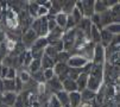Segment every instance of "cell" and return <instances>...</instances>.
Here are the masks:
<instances>
[{"mask_svg": "<svg viewBox=\"0 0 120 107\" xmlns=\"http://www.w3.org/2000/svg\"><path fill=\"white\" fill-rule=\"evenodd\" d=\"M30 29L35 31L38 37H46L48 33H49L46 17H42V18H36V19H33Z\"/></svg>", "mask_w": 120, "mask_h": 107, "instance_id": "6da1fadb", "label": "cell"}, {"mask_svg": "<svg viewBox=\"0 0 120 107\" xmlns=\"http://www.w3.org/2000/svg\"><path fill=\"white\" fill-rule=\"evenodd\" d=\"M75 7L82 13L83 18H90L94 14V1H93V0L76 1Z\"/></svg>", "mask_w": 120, "mask_h": 107, "instance_id": "7a4b0ae2", "label": "cell"}, {"mask_svg": "<svg viewBox=\"0 0 120 107\" xmlns=\"http://www.w3.org/2000/svg\"><path fill=\"white\" fill-rule=\"evenodd\" d=\"M95 45H96V44H94V43H92V42H87L83 46H81V48L77 50V55L82 56L83 58H86L88 62H92Z\"/></svg>", "mask_w": 120, "mask_h": 107, "instance_id": "3957f363", "label": "cell"}, {"mask_svg": "<svg viewBox=\"0 0 120 107\" xmlns=\"http://www.w3.org/2000/svg\"><path fill=\"white\" fill-rule=\"evenodd\" d=\"M37 38H38L37 33H36L35 31H33V30L29 29V30H26L25 32H23L20 42L24 44V46L26 48V50H29V49L33 45V43L36 42V39H37Z\"/></svg>", "mask_w": 120, "mask_h": 107, "instance_id": "277c9868", "label": "cell"}, {"mask_svg": "<svg viewBox=\"0 0 120 107\" xmlns=\"http://www.w3.org/2000/svg\"><path fill=\"white\" fill-rule=\"evenodd\" d=\"M92 63L93 64H104L105 63V48L101 44H96L94 48Z\"/></svg>", "mask_w": 120, "mask_h": 107, "instance_id": "5b68a950", "label": "cell"}, {"mask_svg": "<svg viewBox=\"0 0 120 107\" xmlns=\"http://www.w3.org/2000/svg\"><path fill=\"white\" fill-rule=\"evenodd\" d=\"M45 86H46V89L49 91L50 94H56L57 92L63 91L62 82L60 81V79H58L57 76H54L51 80L46 81V82H45Z\"/></svg>", "mask_w": 120, "mask_h": 107, "instance_id": "8992f818", "label": "cell"}, {"mask_svg": "<svg viewBox=\"0 0 120 107\" xmlns=\"http://www.w3.org/2000/svg\"><path fill=\"white\" fill-rule=\"evenodd\" d=\"M87 62L88 61L86 58H83L82 56L75 55V56H70V58L68 60V62H67V65L69 68H79V69H81Z\"/></svg>", "mask_w": 120, "mask_h": 107, "instance_id": "52a82bcc", "label": "cell"}, {"mask_svg": "<svg viewBox=\"0 0 120 107\" xmlns=\"http://www.w3.org/2000/svg\"><path fill=\"white\" fill-rule=\"evenodd\" d=\"M113 37H114V36L112 33H109L106 29L100 30V44L104 46V48H107L111 44Z\"/></svg>", "mask_w": 120, "mask_h": 107, "instance_id": "ba28073f", "label": "cell"}, {"mask_svg": "<svg viewBox=\"0 0 120 107\" xmlns=\"http://www.w3.org/2000/svg\"><path fill=\"white\" fill-rule=\"evenodd\" d=\"M80 95H81V102L82 103H89L90 101H94L96 93L90 91L88 88H84L83 91L80 92Z\"/></svg>", "mask_w": 120, "mask_h": 107, "instance_id": "9c48e42d", "label": "cell"}, {"mask_svg": "<svg viewBox=\"0 0 120 107\" xmlns=\"http://www.w3.org/2000/svg\"><path fill=\"white\" fill-rule=\"evenodd\" d=\"M63 32H64V30L57 26L56 29H54L52 31H50V32L48 33V36H46L48 42L51 43V42H55V41H60V39H62Z\"/></svg>", "mask_w": 120, "mask_h": 107, "instance_id": "30bf717a", "label": "cell"}, {"mask_svg": "<svg viewBox=\"0 0 120 107\" xmlns=\"http://www.w3.org/2000/svg\"><path fill=\"white\" fill-rule=\"evenodd\" d=\"M17 93H3L1 95V103L7 106V107H13L15 99H17Z\"/></svg>", "mask_w": 120, "mask_h": 107, "instance_id": "8fae6325", "label": "cell"}, {"mask_svg": "<svg viewBox=\"0 0 120 107\" xmlns=\"http://www.w3.org/2000/svg\"><path fill=\"white\" fill-rule=\"evenodd\" d=\"M102 83H104V82H102L101 80H99V79H96V77L89 75V76H88V81H87V88L96 93L99 89H100V87L102 86Z\"/></svg>", "mask_w": 120, "mask_h": 107, "instance_id": "7c38bea8", "label": "cell"}, {"mask_svg": "<svg viewBox=\"0 0 120 107\" xmlns=\"http://www.w3.org/2000/svg\"><path fill=\"white\" fill-rule=\"evenodd\" d=\"M62 88L63 91L67 92V93H73V92H77V86H76V82L71 79H65L63 82H62Z\"/></svg>", "mask_w": 120, "mask_h": 107, "instance_id": "4fadbf2b", "label": "cell"}, {"mask_svg": "<svg viewBox=\"0 0 120 107\" xmlns=\"http://www.w3.org/2000/svg\"><path fill=\"white\" fill-rule=\"evenodd\" d=\"M99 15H100V24H101L102 29H105L106 26H108L109 24L113 23V19H112V15H111L109 10H107V11H105V12L100 13Z\"/></svg>", "mask_w": 120, "mask_h": 107, "instance_id": "5bb4252c", "label": "cell"}, {"mask_svg": "<svg viewBox=\"0 0 120 107\" xmlns=\"http://www.w3.org/2000/svg\"><path fill=\"white\" fill-rule=\"evenodd\" d=\"M89 75L102 81V79H104V64H93V68L90 70ZM102 82H104V81H102Z\"/></svg>", "mask_w": 120, "mask_h": 107, "instance_id": "9a60e30c", "label": "cell"}, {"mask_svg": "<svg viewBox=\"0 0 120 107\" xmlns=\"http://www.w3.org/2000/svg\"><path fill=\"white\" fill-rule=\"evenodd\" d=\"M3 93H15L14 80H10V79L3 80Z\"/></svg>", "mask_w": 120, "mask_h": 107, "instance_id": "2e32d148", "label": "cell"}, {"mask_svg": "<svg viewBox=\"0 0 120 107\" xmlns=\"http://www.w3.org/2000/svg\"><path fill=\"white\" fill-rule=\"evenodd\" d=\"M52 69H54L55 76H60V75H62V74H68L69 67L67 65V63H60V62H56Z\"/></svg>", "mask_w": 120, "mask_h": 107, "instance_id": "e0dca14e", "label": "cell"}, {"mask_svg": "<svg viewBox=\"0 0 120 107\" xmlns=\"http://www.w3.org/2000/svg\"><path fill=\"white\" fill-rule=\"evenodd\" d=\"M87 81H88V75L86 74H80L79 77L76 79V86H77V92H81L83 91L84 88H87Z\"/></svg>", "mask_w": 120, "mask_h": 107, "instance_id": "ac0fdd59", "label": "cell"}, {"mask_svg": "<svg viewBox=\"0 0 120 107\" xmlns=\"http://www.w3.org/2000/svg\"><path fill=\"white\" fill-rule=\"evenodd\" d=\"M75 5H76V1H73V0H67V1H63V5H62V13L69 15L71 14V12L74 11L75 8Z\"/></svg>", "mask_w": 120, "mask_h": 107, "instance_id": "d6986e66", "label": "cell"}, {"mask_svg": "<svg viewBox=\"0 0 120 107\" xmlns=\"http://www.w3.org/2000/svg\"><path fill=\"white\" fill-rule=\"evenodd\" d=\"M38 8H39V6L37 5V3H36V1H29V3H27L26 11H27L29 15L32 18V19H36V18H37Z\"/></svg>", "mask_w": 120, "mask_h": 107, "instance_id": "ffe728a7", "label": "cell"}, {"mask_svg": "<svg viewBox=\"0 0 120 107\" xmlns=\"http://www.w3.org/2000/svg\"><path fill=\"white\" fill-rule=\"evenodd\" d=\"M69 103L71 107H80L81 106V95L80 92H73L69 93Z\"/></svg>", "mask_w": 120, "mask_h": 107, "instance_id": "44dd1931", "label": "cell"}, {"mask_svg": "<svg viewBox=\"0 0 120 107\" xmlns=\"http://www.w3.org/2000/svg\"><path fill=\"white\" fill-rule=\"evenodd\" d=\"M56 61L54 58H51L46 55H43V57L41 58V65H42V69H51V68H54Z\"/></svg>", "mask_w": 120, "mask_h": 107, "instance_id": "7402d4cb", "label": "cell"}, {"mask_svg": "<svg viewBox=\"0 0 120 107\" xmlns=\"http://www.w3.org/2000/svg\"><path fill=\"white\" fill-rule=\"evenodd\" d=\"M89 42L94 44H100V30L92 25L90 32H89Z\"/></svg>", "mask_w": 120, "mask_h": 107, "instance_id": "603a6c76", "label": "cell"}, {"mask_svg": "<svg viewBox=\"0 0 120 107\" xmlns=\"http://www.w3.org/2000/svg\"><path fill=\"white\" fill-rule=\"evenodd\" d=\"M55 96L57 98L58 102L61 103V106H64L67 103H69V93H67L64 91H60L55 94Z\"/></svg>", "mask_w": 120, "mask_h": 107, "instance_id": "cb8c5ba5", "label": "cell"}, {"mask_svg": "<svg viewBox=\"0 0 120 107\" xmlns=\"http://www.w3.org/2000/svg\"><path fill=\"white\" fill-rule=\"evenodd\" d=\"M49 45V42H48V39H46V37H38L37 39H36V42L33 43V45L31 46V48H35V49H41V50H44L46 46ZM30 48V49H31ZM29 49V50H30Z\"/></svg>", "mask_w": 120, "mask_h": 107, "instance_id": "d4e9b609", "label": "cell"}, {"mask_svg": "<svg viewBox=\"0 0 120 107\" xmlns=\"http://www.w3.org/2000/svg\"><path fill=\"white\" fill-rule=\"evenodd\" d=\"M107 10L108 8L105 4V0H96V1H94V13L100 14V13L105 12Z\"/></svg>", "mask_w": 120, "mask_h": 107, "instance_id": "484cf974", "label": "cell"}, {"mask_svg": "<svg viewBox=\"0 0 120 107\" xmlns=\"http://www.w3.org/2000/svg\"><path fill=\"white\" fill-rule=\"evenodd\" d=\"M67 14H64V13H58V14H56L55 15V22H56V25L58 26V27H61V29H65V24H67Z\"/></svg>", "mask_w": 120, "mask_h": 107, "instance_id": "4316f807", "label": "cell"}, {"mask_svg": "<svg viewBox=\"0 0 120 107\" xmlns=\"http://www.w3.org/2000/svg\"><path fill=\"white\" fill-rule=\"evenodd\" d=\"M109 12L112 15L113 23H119V20H120V4H116L112 8H109Z\"/></svg>", "mask_w": 120, "mask_h": 107, "instance_id": "83f0119b", "label": "cell"}, {"mask_svg": "<svg viewBox=\"0 0 120 107\" xmlns=\"http://www.w3.org/2000/svg\"><path fill=\"white\" fill-rule=\"evenodd\" d=\"M42 69V65H41V60H32V62L30 63V65L27 67V70L29 73L32 74V73H36V71L41 70Z\"/></svg>", "mask_w": 120, "mask_h": 107, "instance_id": "f1b7e54d", "label": "cell"}, {"mask_svg": "<svg viewBox=\"0 0 120 107\" xmlns=\"http://www.w3.org/2000/svg\"><path fill=\"white\" fill-rule=\"evenodd\" d=\"M31 79L37 82V83H45V80H44V75H43V69L36 71V73H32L31 74Z\"/></svg>", "mask_w": 120, "mask_h": 107, "instance_id": "f546056e", "label": "cell"}, {"mask_svg": "<svg viewBox=\"0 0 120 107\" xmlns=\"http://www.w3.org/2000/svg\"><path fill=\"white\" fill-rule=\"evenodd\" d=\"M70 58V55H69V52L68 51H61L57 54V56H56V62H60V63H67L68 60Z\"/></svg>", "mask_w": 120, "mask_h": 107, "instance_id": "4dcf8cb0", "label": "cell"}, {"mask_svg": "<svg viewBox=\"0 0 120 107\" xmlns=\"http://www.w3.org/2000/svg\"><path fill=\"white\" fill-rule=\"evenodd\" d=\"M57 54H58V51H57L54 46H51V45H48V46L44 49V55H46V56H49V57H51V58H54V60H56Z\"/></svg>", "mask_w": 120, "mask_h": 107, "instance_id": "1f68e13d", "label": "cell"}, {"mask_svg": "<svg viewBox=\"0 0 120 107\" xmlns=\"http://www.w3.org/2000/svg\"><path fill=\"white\" fill-rule=\"evenodd\" d=\"M105 29H106L109 33H112L113 36H116V34H119L120 25H119V23H112V24H109L108 26H106Z\"/></svg>", "mask_w": 120, "mask_h": 107, "instance_id": "d6a6232c", "label": "cell"}, {"mask_svg": "<svg viewBox=\"0 0 120 107\" xmlns=\"http://www.w3.org/2000/svg\"><path fill=\"white\" fill-rule=\"evenodd\" d=\"M80 74H81V69L79 68H69V70H68V77L74 81H76Z\"/></svg>", "mask_w": 120, "mask_h": 107, "instance_id": "836d02e7", "label": "cell"}, {"mask_svg": "<svg viewBox=\"0 0 120 107\" xmlns=\"http://www.w3.org/2000/svg\"><path fill=\"white\" fill-rule=\"evenodd\" d=\"M30 52H31V56L33 60H41L44 55V50H41V49H35V48H31L30 49Z\"/></svg>", "mask_w": 120, "mask_h": 107, "instance_id": "e575fe53", "label": "cell"}, {"mask_svg": "<svg viewBox=\"0 0 120 107\" xmlns=\"http://www.w3.org/2000/svg\"><path fill=\"white\" fill-rule=\"evenodd\" d=\"M69 15H71L73 17V19H74V22H75V24H76V26L79 25V23L83 19V15H82V13L75 7L74 8V11L71 12V14H69Z\"/></svg>", "mask_w": 120, "mask_h": 107, "instance_id": "d590c367", "label": "cell"}, {"mask_svg": "<svg viewBox=\"0 0 120 107\" xmlns=\"http://www.w3.org/2000/svg\"><path fill=\"white\" fill-rule=\"evenodd\" d=\"M32 56H31V52H30V50H26L25 52H24V55H23V67H25V68H27L29 65H30V63L32 62Z\"/></svg>", "mask_w": 120, "mask_h": 107, "instance_id": "8d00e7d4", "label": "cell"}, {"mask_svg": "<svg viewBox=\"0 0 120 107\" xmlns=\"http://www.w3.org/2000/svg\"><path fill=\"white\" fill-rule=\"evenodd\" d=\"M48 107H62L61 103L58 102L57 98L55 96V94H51L49 100H48Z\"/></svg>", "mask_w": 120, "mask_h": 107, "instance_id": "74e56055", "label": "cell"}, {"mask_svg": "<svg viewBox=\"0 0 120 107\" xmlns=\"http://www.w3.org/2000/svg\"><path fill=\"white\" fill-rule=\"evenodd\" d=\"M8 49H7V45H6V42H3V43H0V62L3 61V58L8 55Z\"/></svg>", "mask_w": 120, "mask_h": 107, "instance_id": "f35d334b", "label": "cell"}, {"mask_svg": "<svg viewBox=\"0 0 120 107\" xmlns=\"http://www.w3.org/2000/svg\"><path fill=\"white\" fill-rule=\"evenodd\" d=\"M75 27H76V24H75V22H74V19H73V17H71V15H68V17H67V24H65L64 31L71 30V29H75Z\"/></svg>", "mask_w": 120, "mask_h": 107, "instance_id": "ab89813d", "label": "cell"}, {"mask_svg": "<svg viewBox=\"0 0 120 107\" xmlns=\"http://www.w3.org/2000/svg\"><path fill=\"white\" fill-rule=\"evenodd\" d=\"M43 75H44V80H45V82L49 81V80H51V79L55 76L54 69H52V68H51V69H44V70H43Z\"/></svg>", "mask_w": 120, "mask_h": 107, "instance_id": "60d3db41", "label": "cell"}, {"mask_svg": "<svg viewBox=\"0 0 120 107\" xmlns=\"http://www.w3.org/2000/svg\"><path fill=\"white\" fill-rule=\"evenodd\" d=\"M14 82H15V93L17 94H20L22 92H23V86H24V83H23V81L17 76L15 79H14Z\"/></svg>", "mask_w": 120, "mask_h": 107, "instance_id": "b9f144b4", "label": "cell"}, {"mask_svg": "<svg viewBox=\"0 0 120 107\" xmlns=\"http://www.w3.org/2000/svg\"><path fill=\"white\" fill-rule=\"evenodd\" d=\"M92 68H93V63H92V62H87V63H86V64L81 68V73H82V74H86V75H88V76H89Z\"/></svg>", "mask_w": 120, "mask_h": 107, "instance_id": "7bdbcfd3", "label": "cell"}, {"mask_svg": "<svg viewBox=\"0 0 120 107\" xmlns=\"http://www.w3.org/2000/svg\"><path fill=\"white\" fill-rule=\"evenodd\" d=\"M49 45L54 46L58 52L63 51V42H62V39H60V41H55V42H51V43H49Z\"/></svg>", "mask_w": 120, "mask_h": 107, "instance_id": "ee69618b", "label": "cell"}, {"mask_svg": "<svg viewBox=\"0 0 120 107\" xmlns=\"http://www.w3.org/2000/svg\"><path fill=\"white\" fill-rule=\"evenodd\" d=\"M13 107H25L24 100H23V98H22V95H20V94L17 95V99H15V102H14Z\"/></svg>", "mask_w": 120, "mask_h": 107, "instance_id": "f6af8a7d", "label": "cell"}, {"mask_svg": "<svg viewBox=\"0 0 120 107\" xmlns=\"http://www.w3.org/2000/svg\"><path fill=\"white\" fill-rule=\"evenodd\" d=\"M17 77V70L14 68H8V71H7V75H6V79H10V80H14Z\"/></svg>", "mask_w": 120, "mask_h": 107, "instance_id": "bcb514c9", "label": "cell"}, {"mask_svg": "<svg viewBox=\"0 0 120 107\" xmlns=\"http://www.w3.org/2000/svg\"><path fill=\"white\" fill-rule=\"evenodd\" d=\"M56 27H57V25H56V22H55V18L54 19H49L48 20V30H49V32L52 31Z\"/></svg>", "mask_w": 120, "mask_h": 107, "instance_id": "7dc6e473", "label": "cell"}, {"mask_svg": "<svg viewBox=\"0 0 120 107\" xmlns=\"http://www.w3.org/2000/svg\"><path fill=\"white\" fill-rule=\"evenodd\" d=\"M5 39H6V37H5V31H4L3 27H0V43L5 42Z\"/></svg>", "mask_w": 120, "mask_h": 107, "instance_id": "c3c4849f", "label": "cell"}, {"mask_svg": "<svg viewBox=\"0 0 120 107\" xmlns=\"http://www.w3.org/2000/svg\"><path fill=\"white\" fill-rule=\"evenodd\" d=\"M0 93L3 94V79L0 77Z\"/></svg>", "mask_w": 120, "mask_h": 107, "instance_id": "681fc988", "label": "cell"}, {"mask_svg": "<svg viewBox=\"0 0 120 107\" xmlns=\"http://www.w3.org/2000/svg\"><path fill=\"white\" fill-rule=\"evenodd\" d=\"M62 107H71V106H70V103H67V105H64V106H62Z\"/></svg>", "mask_w": 120, "mask_h": 107, "instance_id": "f907efd6", "label": "cell"}, {"mask_svg": "<svg viewBox=\"0 0 120 107\" xmlns=\"http://www.w3.org/2000/svg\"><path fill=\"white\" fill-rule=\"evenodd\" d=\"M0 107H7V106H5V105H3V103H0Z\"/></svg>", "mask_w": 120, "mask_h": 107, "instance_id": "816d5d0a", "label": "cell"}, {"mask_svg": "<svg viewBox=\"0 0 120 107\" xmlns=\"http://www.w3.org/2000/svg\"><path fill=\"white\" fill-rule=\"evenodd\" d=\"M0 70H1V65H0Z\"/></svg>", "mask_w": 120, "mask_h": 107, "instance_id": "f5cc1de1", "label": "cell"}, {"mask_svg": "<svg viewBox=\"0 0 120 107\" xmlns=\"http://www.w3.org/2000/svg\"><path fill=\"white\" fill-rule=\"evenodd\" d=\"M80 107H81V106H80Z\"/></svg>", "mask_w": 120, "mask_h": 107, "instance_id": "db71d44e", "label": "cell"}]
</instances>
